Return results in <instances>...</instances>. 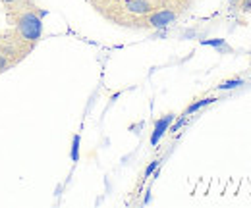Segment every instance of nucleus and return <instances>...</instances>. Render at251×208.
<instances>
[{"label": "nucleus", "instance_id": "nucleus-1", "mask_svg": "<svg viewBox=\"0 0 251 208\" xmlns=\"http://www.w3.org/2000/svg\"><path fill=\"white\" fill-rule=\"evenodd\" d=\"M4 10H6V22L20 37H24L31 45H37L41 41L45 12L39 8V4L35 0H24V2L8 6Z\"/></svg>", "mask_w": 251, "mask_h": 208}, {"label": "nucleus", "instance_id": "nucleus-9", "mask_svg": "<svg viewBox=\"0 0 251 208\" xmlns=\"http://www.w3.org/2000/svg\"><path fill=\"white\" fill-rule=\"evenodd\" d=\"M158 162H160V160H153V162H151V164L147 166V170H145V178H149V176H151V174H153V172L157 170Z\"/></svg>", "mask_w": 251, "mask_h": 208}, {"label": "nucleus", "instance_id": "nucleus-8", "mask_svg": "<svg viewBox=\"0 0 251 208\" xmlns=\"http://www.w3.org/2000/svg\"><path fill=\"white\" fill-rule=\"evenodd\" d=\"M238 8H240V12H251V0H240Z\"/></svg>", "mask_w": 251, "mask_h": 208}, {"label": "nucleus", "instance_id": "nucleus-10", "mask_svg": "<svg viewBox=\"0 0 251 208\" xmlns=\"http://www.w3.org/2000/svg\"><path fill=\"white\" fill-rule=\"evenodd\" d=\"M20 2H24V0H0V4H2L4 8H8V6H14V4H20Z\"/></svg>", "mask_w": 251, "mask_h": 208}, {"label": "nucleus", "instance_id": "nucleus-7", "mask_svg": "<svg viewBox=\"0 0 251 208\" xmlns=\"http://www.w3.org/2000/svg\"><path fill=\"white\" fill-rule=\"evenodd\" d=\"M201 45H205V46H224L226 43H224V39H217V41H201Z\"/></svg>", "mask_w": 251, "mask_h": 208}, {"label": "nucleus", "instance_id": "nucleus-4", "mask_svg": "<svg viewBox=\"0 0 251 208\" xmlns=\"http://www.w3.org/2000/svg\"><path fill=\"white\" fill-rule=\"evenodd\" d=\"M213 102H217L215 96H207V98H201V100H197V102H191L188 108H186V116H188V114H193V112H197V110H201V108L207 106V104H213Z\"/></svg>", "mask_w": 251, "mask_h": 208}, {"label": "nucleus", "instance_id": "nucleus-5", "mask_svg": "<svg viewBox=\"0 0 251 208\" xmlns=\"http://www.w3.org/2000/svg\"><path fill=\"white\" fill-rule=\"evenodd\" d=\"M79 141H81V137L79 135H74V139H72V160L74 162L79 160Z\"/></svg>", "mask_w": 251, "mask_h": 208}, {"label": "nucleus", "instance_id": "nucleus-6", "mask_svg": "<svg viewBox=\"0 0 251 208\" xmlns=\"http://www.w3.org/2000/svg\"><path fill=\"white\" fill-rule=\"evenodd\" d=\"M240 85H244L242 79H232V81H222L219 85V89H234V87H240Z\"/></svg>", "mask_w": 251, "mask_h": 208}, {"label": "nucleus", "instance_id": "nucleus-3", "mask_svg": "<svg viewBox=\"0 0 251 208\" xmlns=\"http://www.w3.org/2000/svg\"><path fill=\"white\" fill-rule=\"evenodd\" d=\"M172 121H174V114H164L162 118L155 121V129H153V135H151V145L153 147L162 139V135L168 131V127H170Z\"/></svg>", "mask_w": 251, "mask_h": 208}, {"label": "nucleus", "instance_id": "nucleus-2", "mask_svg": "<svg viewBox=\"0 0 251 208\" xmlns=\"http://www.w3.org/2000/svg\"><path fill=\"white\" fill-rule=\"evenodd\" d=\"M35 45L27 43L24 37H20L12 27L4 29L0 33V73L12 69L20 62L31 54Z\"/></svg>", "mask_w": 251, "mask_h": 208}]
</instances>
